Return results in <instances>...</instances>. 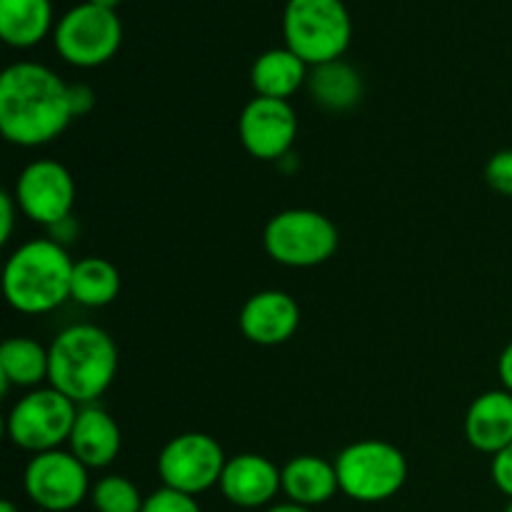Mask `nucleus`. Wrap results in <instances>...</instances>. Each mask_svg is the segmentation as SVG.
<instances>
[{"mask_svg": "<svg viewBox=\"0 0 512 512\" xmlns=\"http://www.w3.org/2000/svg\"><path fill=\"white\" fill-rule=\"evenodd\" d=\"M70 85L45 65L20 60L0 75V133L20 148L53 143L73 120Z\"/></svg>", "mask_w": 512, "mask_h": 512, "instance_id": "f257e3e1", "label": "nucleus"}, {"mask_svg": "<svg viewBox=\"0 0 512 512\" xmlns=\"http://www.w3.org/2000/svg\"><path fill=\"white\" fill-rule=\"evenodd\" d=\"M50 388L75 405H93L118 373V345L98 325H70L50 343Z\"/></svg>", "mask_w": 512, "mask_h": 512, "instance_id": "f03ea898", "label": "nucleus"}, {"mask_svg": "<svg viewBox=\"0 0 512 512\" xmlns=\"http://www.w3.org/2000/svg\"><path fill=\"white\" fill-rule=\"evenodd\" d=\"M75 263L68 250L50 238H35L10 253L3 270V293L13 310L45 315L70 300Z\"/></svg>", "mask_w": 512, "mask_h": 512, "instance_id": "7ed1b4c3", "label": "nucleus"}, {"mask_svg": "<svg viewBox=\"0 0 512 512\" xmlns=\"http://www.w3.org/2000/svg\"><path fill=\"white\" fill-rule=\"evenodd\" d=\"M285 48L310 68L343 58L353 23L343 0H288L283 13Z\"/></svg>", "mask_w": 512, "mask_h": 512, "instance_id": "20e7f679", "label": "nucleus"}, {"mask_svg": "<svg viewBox=\"0 0 512 512\" xmlns=\"http://www.w3.org/2000/svg\"><path fill=\"white\" fill-rule=\"evenodd\" d=\"M340 493L355 503H385L405 488L408 460L403 450L385 440H358L335 458Z\"/></svg>", "mask_w": 512, "mask_h": 512, "instance_id": "39448f33", "label": "nucleus"}, {"mask_svg": "<svg viewBox=\"0 0 512 512\" xmlns=\"http://www.w3.org/2000/svg\"><path fill=\"white\" fill-rule=\"evenodd\" d=\"M265 250L285 268H315L335 255L340 233L328 215L308 208H290L265 225Z\"/></svg>", "mask_w": 512, "mask_h": 512, "instance_id": "423d86ee", "label": "nucleus"}, {"mask_svg": "<svg viewBox=\"0 0 512 512\" xmlns=\"http://www.w3.org/2000/svg\"><path fill=\"white\" fill-rule=\"evenodd\" d=\"M80 405L55 388H35L13 405L8 413V438L15 448L28 453H50L60 450L73 433Z\"/></svg>", "mask_w": 512, "mask_h": 512, "instance_id": "0eeeda50", "label": "nucleus"}, {"mask_svg": "<svg viewBox=\"0 0 512 512\" xmlns=\"http://www.w3.org/2000/svg\"><path fill=\"white\" fill-rule=\"evenodd\" d=\"M53 43L65 63L75 68H98L120 50L123 23L115 10L80 3L55 25Z\"/></svg>", "mask_w": 512, "mask_h": 512, "instance_id": "6e6552de", "label": "nucleus"}, {"mask_svg": "<svg viewBox=\"0 0 512 512\" xmlns=\"http://www.w3.org/2000/svg\"><path fill=\"white\" fill-rule=\"evenodd\" d=\"M228 458L218 440L208 433H183L165 443L158 455V475L163 488L185 495L208 493L220 485Z\"/></svg>", "mask_w": 512, "mask_h": 512, "instance_id": "1a4fd4ad", "label": "nucleus"}, {"mask_svg": "<svg viewBox=\"0 0 512 512\" xmlns=\"http://www.w3.org/2000/svg\"><path fill=\"white\" fill-rule=\"evenodd\" d=\"M25 495L45 512H70L90 498L88 468L65 450H50L30 458L23 475Z\"/></svg>", "mask_w": 512, "mask_h": 512, "instance_id": "9d476101", "label": "nucleus"}, {"mask_svg": "<svg viewBox=\"0 0 512 512\" xmlns=\"http://www.w3.org/2000/svg\"><path fill=\"white\" fill-rule=\"evenodd\" d=\"M15 203L33 223L55 228L70 218L75 205V180L58 160H33L15 183Z\"/></svg>", "mask_w": 512, "mask_h": 512, "instance_id": "9b49d317", "label": "nucleus"}, {"mask_svg": "<svg viewBox=\"0 0 512 512\" xmlns=\"http://www.w3.org/2000/svg\"><path fill=\"white\" fill-rule=\"evenodd\" d=\"M238 130L240 143L253 158L280 160L298 138V115L288 100L255 95L240 113Z\"/></svg>", "mask_w": 512, "mask_h": 512, "instance_id": "f8f14e48", "label": "nucleus"}, {"mask_svg": "<svg viewBox=\"0 0 512 512\" xmlns=\"http://www.w3.org/2000/svg\"><path fill=\"white\" fill-rule=\"evenodd\" d=\"M220 490L235 508H268L283 490V470L265 455L240 453L225 463Z\"/></svg>", "mask_w": 512, "mask_h": 512, "instance_id": "ddd939ff", "label": "nucleus"}, {"mask_svg": "<svg viewBox=\"0 0 512 512\" xmlns=\"http://www.w3.org/2000/svg\"><path fill=\"white\" fill-rule=\"evenodd\" d=\"M238 323L250 343L273 348L288 343L300 328V305L283 290H260L245 300Z\"/></svg>", "mask_w": 512, "mask_h": 512, "instance_id": "4468645a", "label": "nucleus"}, {"mask_svg": "<svg viewBox=\"0 0 512 512\" xmlns=\"http://www.w3.org/2000/svg\"><path fill=\"white\" fill-rule=\"evenodd\" d=\"M70 453L80 460L88 470L108 468L115 463L123 448L120 425L113 415L100 405H80L75 418L73 433H70Z\"/></svg>", "mask_w": 512, "mask_h": 512, "instance_id": "2eb2a0df", "label": "nucleus"}, {"mask_svg": "<svg viewBox=\"0 0 512 512\" xmlns=\"http://www.w3.org/2000/svg\"><path fill=\"white\" fill-rule=\"evenodd\" d=\"M465 438L485 455L512 445V393L503 388L478 395L465 415Z\"/></svg>", "mask_w": 512, "mask_h": 512, "instance_id": "dca6fc26", "label": "nucleus"}, {"mask_svg": "<svg viewBox=\"0 0 512 512\" xmlns=\"http://www.w3.org/2000/svg\"><path fill=\"white\" fill-rule=\"evenodd\" d=\"M340 490L335 463L318 458V455H298L288 460L283 468V493L288 503L303 508H318L330 503Z\"/></svg>", "mask_w": 512, "mask_h": 512, "instance_id": "f3484780", "label": "nucleus"}, {"mask_svg": "<svg viewBox=\"0 0 512 512\" xmlns=\"http://www.w3.org/2000/svg\"><path fill=\"white\" fill-rule=\"evenodd\" d=\"M308 68L310 65L290 48L265 50L250 68V83L258 98L288 100L303 85H308Z\"/></svg>", "mask_w": 512, "mask_h": 512, "instance_id": "a211bd4d", "label": "nucleus"}, {"mask_svg": "<svg viewBox=\"0 0 512 512\" xmlns=\"http://www.w3.org/2000/svg\"><path fill=\"white\" fill-rule=\"evenodd\" d=\"M50 350L35 338H8L0 345V388H38L48 380Z\"/></svg>", "mask_w": 512, "mask_h": 512, "instance_id": "6ab92c4d", "label": "nucleus"}, {"mask_svg": "<svg viewBox=\"0 0 512 512\" xmlns=\"http://www.w3.org/2000/svg\"><path fill=\"white\" fill-rule=\"evenodd\" d=\"M308 90L315 105L330 113H345L363 100L365 88L358 70L340 58L333 63L315 65L308 75Z\"/></svg>", "mask_w": 512, "mask_h": 512, "instance_id": "aec40b11", "label": "nucleus"}, {"mask_svg": "<svg viewBox=\"0 0 512 512\" xmlns=\"http://www.w3.org/2000/svg\"><path fill=\"white\" fill-rule=\"evenodd\" d=\"M53 28L50 0H0V38L10 48H33Z\"/></svg>", "mask_w": 512, "mask_h": 512, "instance_id": "412c9836", "label": "nucleus"}, {"mask_svg": "<svg viewBox=\"0 0 512 512\" xmlns=\"http://www.w3.org/2000/svg\"><path fill=\"white\" fill-rule=\"evenodd\" d=\"M123 280L120 270L110 260L88 255L80 258L73 268L70 280V300L85 305V308H105L120 295Z\"/></svg>", "mask_w": 512, "mask_h": 512, "instance_id": "4be33fe9", "label": "nucleus"}, {"mask_svg": "<svg viewBox=\"0 0 512 512\" xmlns=\"http://www.w3.org/2000/svg\"><path fill=\"white\" fill-rule=\"evenodd\" d=\"M95 512H143L145 498L138 485L123 475H105L90 490Z\"/></svg>", "mask_w": 512, "mask_h": 512, "instance_id": "5701e85b", "label": "nucleus"}, {"mask_svg": "<svg viewBox=\"0 0 512 512\" xmlns=\"http://www.w3.org/2000/svg\"><path fill=\"white\" fill-rule=\"evenodd\" d=\"M143 512H203L193 495L178 493L170 488H158L145 498Z\"/></svg>", "mask_w": 512, "mask_h": 512, "instance_id": "b1692460", "label": "nucleus"}, {"mask_svg": "<svg viewBox=\"0 0 512 512\" xmlns=\"http://www.w3.org/2000/svg\"><path fill=\"white\" fill-rule=\"evenodd\" d=\"M485 180L500 195L512 198V148L498 150L485 165Z\"/></svg>", "mask_w": 512, "mask_h": 512, "instance_id": "393cba45", "label": "nucleus"}, {"mask_svg": "<svg viewBox=\"0 0 512 512\" xmlns=\"http://www.w3.org/2000/svg\"><path fill=\"white\" fill-rule=\"evenodd\" d=\"M490 478H493L495 488L512 500V445L493 455V465H490Z\"/></svg>", "mask_w": 512, "mask_h": 512, "instance_id": "a878e982", "label": "nucleus"}, {"mask_svg": "<svg viewBox=\"0 0 512 512\" xmlns=\"http://www.w3.org/2000/svg\"><path fill=\"white\" fill-rule=\"evenodd\" d=\"M95 105V93L85 83L70 85V108H73L75 118L88 115Z\"/></svg>", "mask_w": 512, "mask_h": 512, "instance_id": "bb28decb", "label": "nucleus"}, {"mask_svg": "<svg viewBox=\"0 0 512 512\" xmlns=\"http://www.w3.org/2000/svg\"><path fill=\"white\" fill-rule=\"evenodd\" d=\"M15 210H20L18 203H15V195H0V240H3V243H8L10 235H13Z\"/></svg>", "mask_w": 512, "mask_h": 512, "instance_id": "cd10ccee", "label": "nucleus"}, {"mask_svg": "<svg viewBox=\"0 0 512 512\" xmlns=\"http://www.w3.org/2000/svg\"><path fill=\"white\" fill-rule=\"evenodd\" d=\"M498 375H500V380H503V388L508 390V393H512V340L505 345L503 355H500Z\"/></svg>", "mask_w": 512, "mask_h": 512, "instance_id": "c85d7f7f", "label": "nucleus"}, {"mask_svg": "<svg viewBox=\"0 0 512 512\" xmlns=\"http://www.w3.org/2000/svg\"><path fill=\"white\" fill-rule=\"evenodd\" d=\"M265 512H313L310 508H303V505H295V503H280L268 508Z\"/></svg>", "mask_w": 512, "mask_h": 512, "instance_id": "c756f323", "label": "nucleus"}, {"mask_svg": "<svg viewBox=\"0 0 512 512\" xmlns=\"http://www.w3.org/2000/svg\"><path fill=\"white\" fill-rule=\"evenodd\" d=\"M88 3L98 5V8H108V10H115V8H118L120 3H123V0H88Z\"/></svg>", "mask_w": 512, "mask_h": 512, "instance_id": "7c9ffc66", "label": "nucleus"}, {"mask_svg": "<svg viewBox=\"0 0 512 512\" xmlns=\"http://www.w3.org/2000/svg\"><path fill=\"white\" fill-rule=\"evenodd\" d=\"M0 512H20V510L15 508V505L10 503V500H3V503H0Z\"/></svg>", "mask_w": 512, "mask_h": 512, "instance_id": "2f4dec72", "label": "nucleus"}, {"mask_svg": "<svg viewBox=\"0 0 512 512\" xmlns=\"http://www.w3.org/2000/svg\"><path fill=\"white\" fill-rule=\"evenodd\" d=\"M505 512H512V500L508 503V508H505Z\"/></svg>", "mask_w": 512, "mask_h": 512, "instance_id": "473e14b6", "label": "nucleus"}]
</instances>
